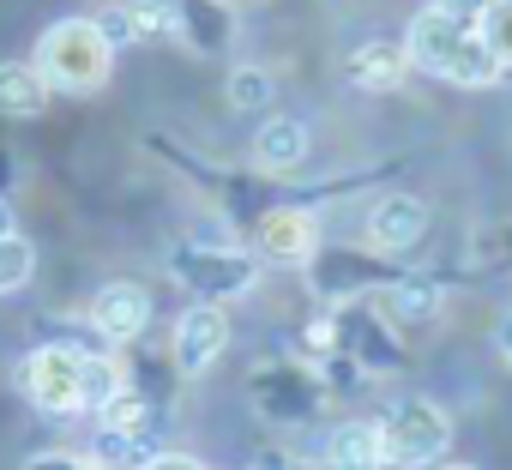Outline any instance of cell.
Returning a JSON list of instances; mask_svg holds the SVG:
<instances>
[{
    "label": "cell",
    "mask_w": 512,
    "mask_h": 470,
    "mask_svg": "<svg viewBox=\"0 0 512 470\" xmlns=\"http://www.w3.org/2000/svg\"><path fill=\"white\" fill-rule=\"evenodd\" d=\"M440 7H452L458 19H482V7H488V0H440Z\"/></svg>",
    "instance_id": "83f0119b"
},
{
    "label": "cell",
    "mask_w": 512,
    "mask_h": 470,
    "mask_svg": "<svg viewBox=\"0 0 512 470\" xmlns=\"http://www.w3.org/2000/svg\"><path fill=\"white\" fill-rule=\"evenodd\" d=\"M25 470H97L91 458H73V452H37Z\"/></svg>",
    "instance_id": "484cf974"
},
{
    "label": "cell",
    "mask_w": 512,
    "mask_h": 470,
    "mask_svg": "<svg viewBox=\"0 0 512 470\" xmlns=\"http://www.w3.org/2000/svg\"><path fill=\"white\" fill-rule=\"evenodd\" d=\"M97 428H121V434H145L151 428V398L139 386H115L97 404Z\"/></svg>",
    "instance_id": "d6986e66"
},
{
    "label": "cell",
    "mask_w": 512,
    "mask_h": 470,
    "mask_svg": "<svg viewBox=\"0 0 512 470\" xmlns=\"http://www.w3.org/2000/svg\"><path fill=\"white\" fill-rule=\"evenodd\" d=\"M175 7V43H187L193 55H223L235 37V7L229 0H169Z\"/></svg>",
    "instance_id": "7c38bea8"
},
{
    "label": "cell",
    "mask_w": 512,
    "mask_h": 470,
    "mask_svg": "<svg viewBox=\"0 0 512 470\" xmlns=\"http://www.w3.org/2000/svg\"><path fill=\"white\" fill-rule=\"evenodd\" d=\"M428 235V205L416 193H380L368 205V248L380 254H410Z\"/></svg>",
    "instance_id": "8fae6325"
},
{
    "label": "cell",
    "mask_w": 512,
    "mask_h": 470,
    "mask_svg": "<svg viewBox=\"0 0 512 470\" xmlns=\"http://www.w3.org/2000/svg\"><path fill=\"white\" fill-rule=\"evenodd\" d=\"M31 67L49 79V91L91 97V91L109 85V73H115V49H109V37L97 31V19H55V25L37 37Z\"/></svg>",
    "instance_id": "6da1fadb"
},
{
    "label": "cell",
    "mask_w": 512,
    "mask_h": 470,
    "mask_svg": "<svg viewBox=\"0 0 512 470\" xmlns=\"http://www.w3.org/2000/svg\"><path fill=\"white\" fill-rule=\"evenodd\" d=\"M344 79L356 91H398L410 79V49L404 43H386V37H368L344 55Z\"/></svg>",
    "instance_id": "4fadbf2b"
},
{
    "label": "cell",
    "mask_w": 512,
    "mask_h": 470,
    "mask_svg": "<svg viewBox=\"0 0 512 470\" xmlns=\"http://www.w3.org/2000/svg\"><path fill=\"white\" fill-rule=\"evenodd\" d=\"M470 31H476V19H458L452 7H440V0H428V7H422V13L410 19V31H404L410 67H422V73L446 79V73H452V61H458V49L470 43Z\"/></svg>",
    "instance_id": "8992f818"
},
{
    "label": "cell",
    "mask_w": 512,
    "mask_h": 470,
    "mask_svg": "<svg viewBox=\"0 0 512 470\" xmlns=\"http://www.w3.org/2000/svg\"><path fill=\"white\" fill-rule=\"evenodd\" d=\"M121 386V368H115V356H97V350H85L79 356V398H85V410H97L109 392Z\"/></svg>",
    "instance_id": "44dd1931"
},
{
    "label": "cell",
    "mask_w": 512,
    "mask_h": 470,
    "mask_svg": "<svg viewBox=\"0 0 512 470\" xmlns=\"http://www.w3.org/2000/svg\"><path fill=\"white\" fill-rule=\"evenodd\" d=\"M91 326H97V338H109V344H133V338L151 326V290L133 284V278L103 284V290L91 296Z\"/></svg>",
    "instance_id": "30bf717a"
},
{
    "label": "cell",
    "mask_w": 512,
    "mask_h": 470,
    "mask_svg": "<svg viewBox=\"0 0 512 470\" xmlns=\"http://www.w3.org/2000/svg\"><path fill=\"white\" fill-rule=\"evenodd\" d=\"M31 272H37V248L25 242L19 229H13V235H0V296L25 290V284H31Z\"/></svg>",
    "instance_id": "ffe728a7"
},
{
    "label": "cell",
    "mask_w": 512,
    "mask_h": 470,
    "mask_svg": "<svg viewBox=\"0 0 512 470\" xmlns=\"http://www.w3.org/2000/svg\"><path fill=\"white\" fill-rule=\"evenodd\" d=\"M97 31L109 37V49H127V43H139V25H133V7H109V13H97Z\"/></svg>",
    "instance_id": "d4e9b609"
},
{
    "label": "cell",
    "mask_w": 512,
    "mask_h": 470,
    "mask_svg": "<svg viewBox=\"0 0 512 470\" xmlns=\"http://www.w3.org/2000/svg\"><path fill=\"white\" fill-rule=\"evenodd\" d=\"M133 25H139V43L175 37V7H169V0H139V7H133Z\"/></svg>",
    "instance_id": "cb8c5ba5"
},
{
    "label": "cell",
    "mask_w": 512,
    "mask_h": 470,
    "mask_svg": "<svg viewBox=\"0 0 512 470\" xmlns=\"http://www.w3.org/2000/svg\"><path fill=\"white\" fill-rule=\"evenodd\" d=\"M368 302H374V314H380L392 332H410V326L440 320V290H434V284H422V278H410V272H398L392 284H380Z\"/></svg>",
    "instance_id": "5bb4252c"
},
{
    "label": "cell",
    "mask_w": 512,
    "mask_h": 470,
    "mask_svg": "<svg viewBox=\"0 0 512 470\" xmlns=\"http://www.w3.org/2000/svg\"><path fill=\"white\" fill-rule=\"evenodd\" d=\"M380 434H386V464H398V470H428V464H440V452L452 446V416H446L434 398H404V404L386 410Z\"/></svg>",
    "instance_id": "3957f363"
},
{
    "label": "cell",
    "mask_w": 512,
    "mask_h": 470,
    "mask_svg": "<svg viewBox=\"0 0 512 470\" xmlns=\"http://www.w3.org/2000/svg\"><path fill=\"white\" fill-rule=\"evenodd\" d=\"M79 356L85 350H73V344H43V350L25 356L19 386H25V398L43 416H79L85 410V398H79Z\"/></svg>",
    "instance_id": "5b68a950"
},
{
    "label": "cell",
    "mask_w": 512,
    "mask_h": 470,
    "mask_svg": "<svg viewBox=\"0 0 512 470\" xmlns=\"http://www.w3.org/2000/svg\"><path fill=\"white\" fill-rule=\"evenodd\" d=\"M145 470H205L199 458H181V452H163V458H151Z\"/></svg>",
    "instance_id": "4316f807"
},
{
    "label": "cell",
    "mask_w": 512,
    "mask_h": 470,
    "mask_svg": "<svg viewBox=\"0 0 512 470\" xmlns=\"http://www.w3.org/2000/svg\"><path fill=\"white\" fill-rule=\"evenodd\" d=\"M223 97H229V109H241V115H266L272 97H278V79H272L266 67H235V73L223 79Z\"/></svg>",
    "instance_id": "ac0fdd59"
},
{
    "label": "cell",
    "mask_w": 512,
    "mask_h": 470,
    "mask_svg": "<svg viewBox=\"0 0 512 470\" xmlns=\"http://www.w3.org/2000/svg\"><path fill=\"white\" fill-rule=\"evenodd\" d=\"M266 260H284V266H308L320 254V217L308 205H272L260 211V229H253Z\"/></svg>",
    "instance_id": "ba28073f"
},
{
    "label": "cell",
    "mask_w": 512,
    "mask_h": 470,
    "mask_svg": "<svg viewBox=\"0 0 512 470\" xmlns=\"http://www.w3.org/2000/svg\"><path fill=\"white\" fill-rule=\"evenodd\" d=\"M247 398H253V410H260V422L296 428V422H308L320 410V374L308 362H266V368H253Z\"/></svg>",
    "instance_id": "277c9868"
},
{
    "label": "cell",
    "mask_w": 512,
    "mask_h": 470,
    "mask_svg": "<svg viewBox=\"0 0 512 470\" xmlns=\"http://www.w3.org/2000/svg\"><path fill=\"white\" fill-rule=\"evenodd\" d=\"M326 464H332V470H380V464H386V434H380V422H368V416L338 422L332 440H326Z\"/></svg>",
    "instance_id": "2e32d148"
},
{
    "label": "cell",
    "mask_w": 512,
    "mask_h": 470,
    "mask_svg": "<svg viewBox=\"0 0 512 470\" xmlns=\"http://www.w3.org/2000/svg\"><path fill=\"white\" fill-rule=\"evenodd\" d=\"M428 470H476V464H452V458H440V464H428Z\"/></svg>",
    "instance_id": "f546056e"
},
{
    "label": "cell",
    "mask_w": 512,
    "mask_h": 470,
    "mask_svg": "<svg viewBox=\"0 0 512 470\" xmlns=\"http://www.w3.org/2000/svg\"><path fill=\"white\" fill-rule=\"evenodd\" d=\"M223 350H229V320H223V308L193 296V308H181V320H175V350H169L175 368H181V374H205Z\"/></svg>",
    "instance_id": "9c48e42d"
},
{
    "label": "cell",
    "mask_w": 512,
    "mask_h": 470,
    "mask_svg": "<svg viewBox=\"0 0 512 470\" xmlns=\"http://www.w3.org/2000/svg\"><path fill=\"white\" fill-rule=\"evenodd\" d=\"M145 434H121V428H97V470H127L139 464Z\"/></svg>",
    "instance_id": "603a6c76"
},
{
    "label": "cell",
    "mask_w": 512,
    "mask_h": 470,
    "mask_svg": "<svg viewBox=\"0 0 512 470\" xmlns=\"http://www.w3.org/2000/svg\"><path fill=\"white\" fill-rule=\"evenodd\" d=\"M169 278L181 290H193L199 302H229V296L260 284V260L247 248H223V242H175L169 248Z\"/></svg>",
    "instance_id": "7a4b0ae2"
},
{
    "label": "cell",
    "mask_w": 512,
    "mask_h": 470,
    "mask_svg": "<svg viewBox=\"0 0 512 470\" xmlns=\"http://www.w3.org/2000/svg\"><path fill=\"white\" fill-rule=\"evenodd\" d=\"M476 31L488 37L494 61L512 73V0H488V7H482V19H476Z\"/></svg>",
    "instance_id": "7402d4cb"
},
{
    "label": "cell",
    "mask_w": 512,
    "mask_h": 470,
    "mask_svg": "<svg viewBox=\"0 0 512 470\" xmlns=\"http://www.w3.org/2000/svg\"><path fill=\"white\" fill-rule=\"evenodd\" d=\"M13 229H19V217H13V205H7V199H0V235H13Z\"/></svg>",
    "instance_id": "f1b7e54d"
},
{
    "label": "cell",
    "mask_w": 512,
    "mask_h": 470,
    "mask_svg": "<svg viewBox=\"0 0 512 470\" xmlns=\"http://www.w3.org/2000/svg\"><path fill=\"white\" fill-rule=\"evenodd\" d=\"M253 163L266 175H296L308 163V127L296 115H272L260 133H253Z\"/></svg>",
    "instance_id": "9a60e30c"
},
{
    "label": "cell",
    "mask_w": 512,
    "mask_h": 470,
    "mask_svg": "<svg viewBox=\"0 0 512 470\" xmlns=\"http://www.w3.org/2000/svg\"><path fill=\"white\" fill-rule=\"evenodd\" d=\"M404 266L392 260H362V254H314L308 260V284L320 302H356V296H374L380 284H392Z\"/></svg>",
    "instance_id": "52a82bcc"
},
{
    "label": "cell",
    "mask_w": 512,
    "mask_h": 470,
    "mask_svg": "<svg viewBox=\"0 0 512 470\" xmlns=\"http://www.w3.org/2000/svg\"><path fill=\"white\" fill-rule=\"evenodd\" d=\"M43 109H49V79L31 61H0V115L31 121Z\"/></svg>",
    "instance_id": "e0dca14e"
},
{
    "label": "cell",
    "mask_w": 512,
    "mask_h": 470,
    "mask_svg": "<svg viewBox=\"0 0 512 470\" xmlns=\"http://www.w3.org/2000/svg\"><path fill=\"white\" fill-rule=\"evenodd\" d=\"M500 344H506V350H512V320H506V326H500Z\"/></svg>",
    "instance_id": "4dcf8cb0"
}]
</instances>
